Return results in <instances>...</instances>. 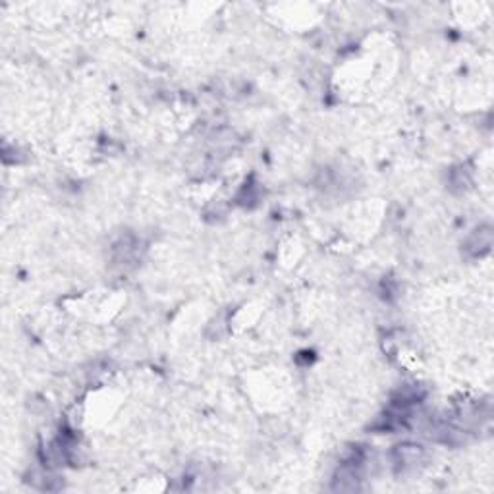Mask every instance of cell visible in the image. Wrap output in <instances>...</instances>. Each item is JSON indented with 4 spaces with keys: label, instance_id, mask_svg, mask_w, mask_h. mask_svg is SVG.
<instances>
[{
    "label": "cell",
    "instance_id": "obj_2",
    "mask_svg": "<svg viewBox=\"0 0 494 494\" xmlns=\"http://www.w3.org/2000/svg\"><path fill=\"white\" fill-rule=\"evenodd\" d=\"M493 246V228L490 226H481L479 230H475L471 234V238L467 240L466 243V251L469 255H483L487 253L488 249Z\"/></svg>",
    "mask_w": 494,
    "mask_h": 494
},
{
    "label": "cell",
    "instance_id": "obj_1",
    "mask_svg": "<svg viewBox=\"0 0 494 494\" xmlns=\"http://www.w3.org/2000/svg\"><path fill=\"white\" fill-rule=\"evenodd\" d=\"M423 446L417 444H400L394 450V464L402 471L406 469H415L419 464H423Z\"/></svg>",
    "mask_w": 494,
    "mask_h": 494
}]
</instances>
